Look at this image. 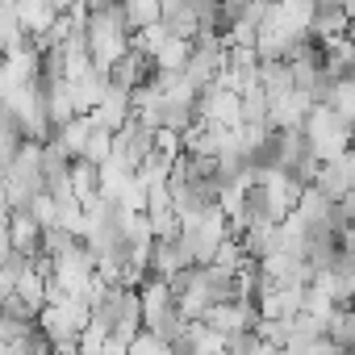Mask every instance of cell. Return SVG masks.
<instances>
[{"mask_svg":"<svg viewBox=\"0 0 355 355\" xmlns=\"http://www.w3.org/2000/svg\"><path fill=\"white\" fill-rule=\"evenodd\" d=\"M305 138H309V146H313V155H318L322 163L343 159V155H351V146H355L351 121L338 117L330 105H313V113H309V121H305Z\"/></svg>","mask_w":355,"mask_h":355,"instance_id":"obj_1","label":"cell"},{"mask_svg":"<svg viewBox=\"0 0 355 355\" xmlns=\"http://www.w3.org/2000/svg\"><path fill=\"white\" fill-rule=\"evenodd\" d=\"M230 239V218H226V209L222 205H214V209H205V214H197V218H189L184 222V230H180V247L189 251V259L193 263H214V255H218V247Z\"/></svg>","mask_w":355,"mask_h":355,"instance_id":"obj_2","label":"cell"},{"mask_svg":"<svg viewBox=\"0 0 355 355\" xmlns=\"http://www.w3.org/2000/svg\"><path fill=\"white\" fill-rule=\"evenodd\" d=\"M197 117L209 121V125H226V130L243 125V92H234V88H226V84L205 88L201 101H197Z\"/></svg>","mask_w":355,"mask_h":355,"instance_id":"obj_3","label":"cell"},{"mask_svg":"<svg viewBox=\"0 0 355 355\" xmlns=\"http://www.w3.org/2000/svg\"><path fill=\"white\" fill-rule=\"evenodd\" d=\"M155 59L146 55V51H138V46H130L113 67H109V84L113 88H121V92H138V88H146L150 80H155Z\"/></svg>","mask_w":355,"mask_h":355,"instance_id":"obj_4","label":"cell"},{"mask_svg":"<svg viewBox=\"0 0 355 355\" xmlns=\"http://www.w3.org/2000/svg\"><path fill=\"white\" fill-rule=\"evenodd\" d=\"M42 239H46V226L30 214V209H13L9 222H5V247L17 251V255H42Z\"/></svg>","mask_w":355,"mask_h":355,"instance_id":"obj_5","label":"cell"},{"mask_svg":"<svg viewBox=\"0 0 355 355\" xmlns=\"http://www.w3.org/2000/svg\"><path fill=\"white\" fill-rule=\"evenodd\" d=\"M322 197H330L334 205L355 189V167H351V159L343 155V159H330V163H322V171H318V184H313Z\"/></svg>","mask_w":355,"mask_h":355,"instance_id":"obj_6","label":"cell"},{"mask_svg":"<svg viewBox=\"0 0 355 355\" xmlns=\"http://www.w3.org/2000/svg\"><path fill=\"white\" fill-rule=\"evenodd\" d=\"M184 268H193V259H189V251L180 247V239H155V251H150V276H159V280H175Z\"/></svg>","mask_w":355,"mask_h":355,"instance_id":"obj_7","label":"cell"},{"mask_svg":"<svg viewBox=\"0 0 355 355\" xmlns=\"http://www.w3.org/2000/svg\"><path fill=\"white\" fill-rule=\"evenodd\" d=\"M130 117H134V92H121V88H113V84H109V92H105V101L96 105L92 121L117 134V130H121Z\"/></svg>","mask_w":355,"mask_h":355,"instance_id":"obj_8","label":"cell"},{"mask_svg":"<svg viewBox=\"0 0 355 355\" xmlns=\"http://www.w3.org/2000/svg\"><path fill=\"white\" fill-rule=\"evenodd\" d=\"M92 130H96V121L80 113V117H71L67 125H59V130H55V142H59V146H63L71 159H80V155L88 150V138H92Z\"/></svg>","mask_w":355,"mask_h":355,"instance_id":"obj_9","label":"cell"},{"mask_svg":"<svg viewBox=\"0 0 355 355\" xmlns=\"http://www.w3.org/2000/svg\"><path fill=\"white\" fill-rule=\"evenodd\" d=\"M101 184H105V167L101 163H92V159H76L71 163V189H76L80 201L101 197Z\"/></svg>","mask_w":355,"mask_h":355,"instance_id":"obj_10","label":"cell"},{"mask_svg":"<svg viewBox=\"0 0 355 355\" xmlns=\"http://www.w3.org/2000/svg\"><path fill=\"white\" fill-rule=\"evenodd\" d=\"M121 9H125V21L134 34L163 21V0H121Z\"/></svg>","mask_w":355,"mask_h":355,"instance_id":"obj_11","label":"cell"},{"mask_svg":"<svg viewBox=\"0 0 355 355\" xmlns=\"http://www.w3.org/2000/svg\"><path fill=\"white\" fill-rule=\"evenodd\" d=\"M330 109H334L338 117L355 121V76H343V80L334 84V101H330Z\"/></svg>","mask_w":355,"mask_h":355,"instance_id":"obj_12","label":"cell"},{"mask_svg":"<svg viewBox=\"0 0 355 355\" xmlns=\"http://www.w3.org/2000/svg\"><path fill=\"white\" fill-rule=\"evenodd\" d=\"M130 355H175V351H171V343H167L163 334H155V330H142V334L130 343Z\"/></svg>","mask_w":355,"mask_h":355,"instance_id":"obj_13","label":"cell"},{"mask_svg":"<svg viewBox=\"0 0 355 355\" xmlns=\"http://www.w3.org/2000/svg\"><path fill=\"white\" fill-rule=\"evenodd\" d=\"M259 347H263L259 330H239V334H226V351H230V355H259Z\"/></svg>","mask_w":355,"mask_h":355,"instance_id":"obj_14","label":"cell"},{"mask_svg":"<svg viewBox=\"0 0 355 355\" xmlns=\"http://www.w3.org/2000/svg\"><path fill=\"white\" fill-rule=\"evenodd\" d=\"M163 42H167V26H163V21H159V26H146V30H138V34H134V46H138V51H146L150 59H155V51H159Z\"/></svg>","mask_w":355,"mask_h":355,"instance_id":"obj_15","label":"cell"},{"mask_svg":"<svg viewBox=\"0 0 355 355\" xmlns=\"http://www.w3.org/2000/svg\"><path fill=\"white\" fill-rule=\"evenodd\" d=\"M30 214H34V218H38V222L46 226V230H51V226H59V201H55L51 193H42V197H38V201L30 205Z\"/></svg>","mask_w":355,"mask_h":355,"instance_id":"obj_16","label":"cell"},{"mask_svg":"<svg viewBox=\"0 0 355 355\" xmlns=\"http://www.w3.org/2000/svg\"><path fill=\"white\" fill-rule=\"evenodd\" d=\"M268 5H276V0H268Z\"/></svg>","mask_w":355,"mask_h":355,"instance_id":"obj_17","label":"cell"},{"mask_svg":"<svg viewBox=\"0 0 355 355\" xmlns=\"http://www.w3.org/2000/svg\"><path fill=\"white\" fill-rule=\"evenodd\" d=\"M222 355H230V351H222Z\"/></svg>","mask_w":355,"mask_h":355,"instance_id":"obj_18","label":"cell"}]
</instances>
